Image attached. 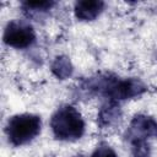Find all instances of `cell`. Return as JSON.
<instances>
[{"mask_svg":"<svg viewBox=\"0 0 157 157\" xmlns=\"http://www.w3.org/2000/svg\"><path fill=\"white\" fill-rule=\"evenodd\" d=\"M2 39L4 43L9 47L16 49H25L34 43L36 32L29 23L25 21L13 20L6 25Z\"/></svg>","mask_w":157,"mask_h":157,"instance_id":"3957f363","label":"cell"},{"mask_svg":"<svg viewBox=\"0 0 157 157\" xmlns=\"http://www.w3.org/2000/svg\"><path fill=\"white\" fill-rule=\"evenodd\" d=\"M104 9V2L101 0H81L75 2L74 12L80 21L96 20Z\"/></svg>","mask_w":157,"mask_h":157,"instance_id":"5b68a950","label":"cell"},{"mask_svg":"<svg viewBox=\"0 0 157 157\" xmlns=\"http://www.w3.org/2000/svg\"><path fill=\"white\" fill-rule=\"evenodd\" d=\"M92 157H118V156L109 145L101 144L99 146H97V148L92 153Z\"/></svg>","mask_w":157,"mask_h":157,"instance_id":"30bf717a","label":"cell"},{"mask_svg":"<svg viewBox=\"0 0 157 157\" xmlns=\"http://www.w3.org/2000/svg\"><path fill=\"white\" fill-rule=\"evenodd\" d=\"M75 157H85V156H75Z\"/></svg>","mask_w":157,"mask_h":157,"instance_id":"8fae6325","label":"cell"},{"mask_svg":"<svg viewBox=\"0 0 157 157\" xmlns=\"http://www.w3.org/2000/svg\"><path fill=\"white\" fill-rule=\"evenodd\" d=\"M55 5L54 1H25L22 2V7L26 12L33 15L38 12H45L50 10Z\"/></svg>","mask_w":157,"mask_h":157,"instance_id":"ba28073f","label":"cell"},{"mask_svg":"<svg viewBox=\"0 0 157 157\" xmlns=\"http://www.w3.org/2000/svg\"><path fill=\"white\" fill-rule=\"evenodd\" d=\"M50 128L55 139L61 141L78 140L85 132V120L72 105H63L52 115Z\"/></svg>","mask_w":157,"mask_h":157,"instance_id":"6da1fadb","label":"cell"},{"mask_svg":"<svg viewBox=\"0 0 157 157\" xmlns=\"http://www.w3.org/2000/svg\"><path fill=\"white\" fill-rule=\"evenodd\" d=\"M120 118H121L120 107L115 102L110 101L109 103L104 104L99 109L98 115H97V121L102 129H107V128H112L115 124H118Z\"/></svg>","mask_w":157,"mask_h":157,"instance_id":"8992f818","label":"cell"},{"mask_svg":"<svg viewBox=\"0 0 157 157\" xmlns=\"http://www.w3.org/2000/svg\"><path fill=\"white\" fill-rule=\"evenodd\" d=\"M130 145L134 157H150L151 147L147 140H130Z\"/></svg>","mask_w":157,"mask_h":157,"instance_id":"9c48e42d","label":"cell"},{"mask_svg":"<svg viewBox=\"0 0 157 157\" xmlns=\"http://www.w3.org/2000/svg\"><path fill=\"white\" fill-rule=\"evenodd\" d=\"M50 70H52L53 75L55 77H58L59 80H66V78L71 77V75L74 72V66H72L70 58H67L66 55H59L52 63Z\"/></svg>","mask_w":157,"mask_h":157,"instance_id":"52a82bcc","label":"cell"},{"mask_svg":"<svg viewBox=\"0 0 157 157\" xmlns=\"http://www.w3.org/2000/svg\"><path fill=\"white\" fill-rule=\"evenodd\" d=\"M148 137H157V121L148 115H135L128 129V139L130 140H147Z\"/></svg>","mask_w":157,"mask_h":157,"instance_id":"277c9868","label":"cell"},{"mask_svg":"<svg viewBox=\"0 0 157 157\" xmlns=\"http://www.w3.org/2000/svg\"><path fill=\"white\" fill-rule=\"evenodd\" d=\"M42 128V120L36 114L23 113L13 115L6 125L9 142L13 146H23L36 139Z\"/></svg>","mask_w":157,"mask_h":157,"instance_id":"7a4b0ae2","label":"cell"}]
</instances>
